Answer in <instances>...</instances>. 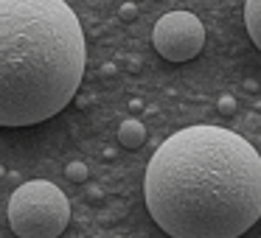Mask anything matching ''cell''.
<instances>
[{"label": "cell", "mask_w": 261, "mask_h": 238, "mask_svg": "<svg viewBox=\"0 0 261 238\" xmlns=\"http://www.w3.org/2000/svg\"><path fill=\"white\" fill-rule=\"evenodd\" d=\"M143 199L171 238H239L261 219V157L222 126H188L158 146Z\"/></svg>", "instance_id": "cell-1"}, {"label": "cell", "mask_w": 261, "mask_h": 238, "mask_svg": "<svg viewBox=\"0 0 261 238\" xmlns=\"http://www.w3.org/2000/svg\"><path fill=\"white\" fill-rule=\"evenodd\" d=\"M85 34L65 0H0V126L59 115L85 76Z\"/></svg>", "instance_id": "cell-2"}, {"label": "cell", "mask_w": 261, "mask_h": 238, "mask_svg": "<svg viewBox=\"0 0 261 238\" xmlns=\"http://www.w3.org/2000/svg\"><path fill=\"white\" fill-rule=\"evenodd\" d=\"M9 224L17 238H59L70 224L68 196L48 180H31L9 199Z\"/></svg>", "instance_id": "cell-3"}, {"label": "cell", "mask_w": 261, "mask_h": 238, "mask_svg": "<svg viewBox=\"0 0 261 238\" xmlns=\"http://www.w3.org/2000/svg\"><path fill=\"white\" fill-rule=\"evenodd\" d=\"M152 45L166 62H191L205 48V25L191 12H169L154 23Z\"/></svg>", "instance_id": "cell-4"}, {"label": "cell", "mask_w": 261, "mask_h": 238, "mask_svg": "<svg viewBox=\"0 0 261 238\" xmlns=\"http://www.w3.org/2000/svg\"><path fill=\"white\" fill-rule=\"evenodd\" d=\"M118 143L124 148H141L143 143H146V126L141 124L138 118H126L124 124L118 126Z\"/></svg>", "instance_id": "cell-5"}, {"label": "cell", "mask_w": 261, "mask_h": 238, "mask_svg": "<svg viewBox=\"0 0 261 238\" xmlns=\"http://www.w3.org/2000/svg\"><path fill=\"white\" fill-rule=\"evenodd\" d=\"M244 25L253 45L261 51V0H244Z\"/></svg>", "instance_id": "cell-6"}, {"label": "cell", "mask_w": 261, "mask_h": 238, "mask_svg": "<svg viewBox=\"0 0 261 238\" xmlns=\"http://www.w3.org/2000/svg\"><path fill=\"white\" fill-rule=\"evenodd\" d=\"M65 176H68L70 182H87V176H90V168H87L85 163H79V160H73V163L65 165Z\"/></svg>", "instance_id": "cell-7"}, {"label": "cell", "mask_w": 261, "mask_h": 238, "mask_svg": "<svg viewBox=\"0 0 261 238\" xmlns=\"http://www.w3.org/2000/svg\"><path fill=\"white\" fill-rule=\"evenodd\" d=\"M216 109H219V115H225V118H230V115H236L239 109V101L233 96H219V101H216Z\"/></svg>", "instance_id": "cell-8"}, {"label": "cell", "mask_w": 261, "mask_h": 238, "mask_svg": "<svg viewBox=\"0 0 261 238\" xmlns=\"http://www.w3.org/2000/svg\"><path fill=\"white\" fill-rule=\"evenodd\" d=\"M118 17L124 20V23H132V20L138 17V6L135 3H124V6L118 9Z\"/></svg>", "instance_id": "cell-9"}, {"label": "cell", "mask_w": 261, "mask_h": 238, "mask_svg": "<svg viewBox=\"0 0 261 238\" xmlns=\"http://www.w3.org/2000/svg\"><path fill=\"white\" fill-rule=\"evenodd\" d=\"M141 107H143L141 98H132V101H129V109H132V112H141Z\"/></svg>", "instance_id": "cell-10"}]
</instances>
